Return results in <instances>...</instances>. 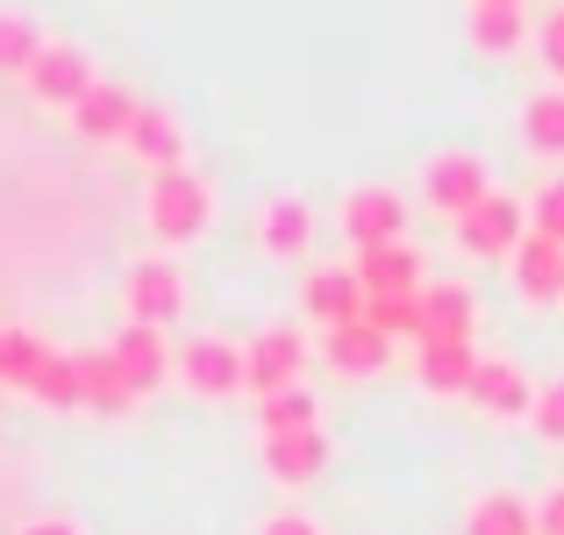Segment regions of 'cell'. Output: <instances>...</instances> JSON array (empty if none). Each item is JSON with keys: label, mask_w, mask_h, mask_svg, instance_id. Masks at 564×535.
Returning a JSON list of instances; mask_svg holds the SVG:
<instances>
[{"label": "cell", "mask_w": 564, "mask_h": 535, "mask_svg": "<svg viewBox=\"0 0 564 535\" xmlns=\"http://www.w3.org/2000/svg\"><path fill=\"white\" fill-rule=\"evenodd\" d=\"M143 229H151L165 250L200 243V236L215 229V186H207L193 165H180V172H151V186H143Z\"/></svg>", "instance_id": "obj_1"}, {"label": "cell", "mask_w": 564, "mask_h": 535, "mask_svg": "<svg viewBox=\"0 0 564 535\" xmlns=\"http://www.w3.org/2000/svg\"><path fill=\"white\" fill-rule=\"evenodd\" d=\"M486 193H494V172H486L479 151H436L422 165V207L443 221H465Z\"/></svg>", "instance_id": "obj_2"}, {"label": "cell", "mask_w": 564, "mask_h": 535, "mask_svg": "<svg viewBox=\"0 0 564 535\" xmlns=\"http://www.w3.org/2000/svg\"><path fill=\"white\" fill-rule=\"evenodd\" d=\"M22 86H29V100H36V108H79V100L86 94H94V86H100V72H94V57H86L79 51V43H43V51H36V65H29L22 72Z\"/></svg>", "instance_id": "obj_3"}, {"label": "cell", "mask_w": 564, "mask_h": 535, "mask_svg": "<svg viewBox=\"0 0 564 535\" xmlns=\"http://www.w3.org/2000/svg\"><path fill=\"white\" fill-rule=\"evenodd\" d=\"M122 307H129V321H143V329H172V321L186 315V272L172 258H143V264H129V279H122Z\"/></svg>", "instance_id": "obj_4"}, {"label": "cell", "mask_w": 564, "mask_h": 535, "mask_svg": "<svg viewBox=\"0 0 564 535\" xmlns=\"http://www.w3.org/2000/svg\"><path fill=\"white\" fill-rule=\"evenodd\" d=\"M180 385L186 393H200V400H229V393H243V343H229V336H186L180 343Z\"/></svg>", "instance_id": "obj_5"}, {"label": "cell", "mask_w": 564, "mask_h": 535, "mask_svg": "<svg viewBox=\"0 0 564 535\" xmlns=\"http://www.w3.org/2000/svg\"><path fill=\"white\" fill-rule=\"evenodd\" d=\"M301 371H307V336L301 329H258L243 343V379H250V393L258 400H272V393H286V385H301Z\"/></svg>", "instance_id": "obj_6"}, {"label": "cell", "mask_w": 564, "mask_h": 535, "mask_svg": "<svg viewBox=\"0 0 564 535\" xmlns=\"http://www.w3.org/2000/svg\"><path fill=\"white\" fill-rule=\"evenodd\" d=\"M451 229H457V243H465L471 258H514L522 236H529V207L514 200V193H486V200L471 207L465 221H451Z\"/></svg>", "instance_id": "obj_7"}, {"label": "cell", "mask_w": 564, "mask_h": 535, "mask_svg": "<svg viewBox=\"0 0 564 535\" xmlns=\"http://www.w3.org/2000/svg\"><path fill=\"white\" fill-rule=\"evenodd\" d=\"M408 215H414V207L400 200L393 186H358V193H344V236H350L358 250L408 243Z\"/></svg>", "instance_id": "obj_8"}, {"label": "cell", "mask_w": 564, "mask_h": 535, "mask_svg": "<svg viewBox=\"0 0 564 535\" xmlns=\"http://www.w3.org/2000/svg\"><path fill=\"white\" fill-rule=\"evenodd\" d=\"M465 400L486 414V422H529V414H536V385H529V371L508 364V357H479Z\"/></svg>", "instance_id": "obj_9"}, {"label": "cell", "mask_w": 564, "mask_h": 535, "mask_svg": "<svg viewBox=\"0 0 564 535\" xmlns=\"http://www.w3.org/2000/svg\"><path fill=\"white\" fill-rule=\"evenodd\" d=\"M258 250L279 258V264L307 258V250H315V207H307L301 193H272L264 215H258Z\"/></svg>", "instance_id": "obj_10"}, {"label": "cell", "mask_w": 564, "mask_h": 535, "mask_svg": "<svg viewBox=\"0 0 564 535\" xmlns=\"http://www.w3.org/2000/svg\"><path fill=\"white\" fill-rule=\"evenodd\" d=\"M471 329H479V293L465 279L422 286V343H471Z\"/></svg>", "instance_id": "obj_11"}, {"label": "cell", "mask_w": 564, "mask_h": 535, "mask_svg": "<svg viewBox=\"0 0 564 535\" xmlns=\"http://www.w3.org/2000/svg\"><path fill=\"white\" fill-rule=\"evenodd\" d=\"M508 272H514V293H522L529 307H564V243L529 229L522 250L508 258Z\"/></svg>", "instance_id": "obj_12"}, {"label": "cell", "mask_w": 564, "mask_h": 535, "mask_svg": "<svg viewBox=\"0 0 564 535\" xmlns=\"http://www.w3.org/2000/svg\"><path fill=\"white\" fill-rule=\"evenodd\" d=\"M358 286H365V301H400V293H422L429 279H422V250L414 243H379V250H358Z\"/></svg>", "instance_id": "obj_13"}, {"label": "cell", "mask_w": 564, "mask_h": 535, "mask_svg": "<svg viewBox=\"0 0 564 535\" xmlns=\"http://www.w3.org/2000/svg\"><path fill=\"white\" fill-rule=\"evenodd\" d=\"M137 114H143V94H129V86H115V79H100L94 94L72 108V129H79L86 143H129V129H137Z\"/></svg>", "instance_id": "obj_14"}, {"label": "cell", "mask_w": 564, "mask_h": 535, "mask_svg": "<svg viewBox=\"0 0 564 535\" xmlns=\"http://www.w3.org/2000/svg\"><path fill=\"white\" fill-rule=\"evenodd\" d=\"M115 364L129 371V385H137V400L143 393H158V385L172 379V364H180V350H172V336L165 329H143V321H129L122 336H115Z\"/></svg>", "instance_id": "obj_15"}, {"label": "cell", "mask_w": 564, "mask_h": 535, "mask_svg": "<svg viewBox=\"0 0 564 535\" xmlns=\"http://www.w3.org/2000/svg\"><path fill=\"white\" fill-rule=\"evenodd\" d=\"M322 471H329V436H322V428H301V436H264V479H272V485L301 493V485H315Z\"/></svg>", "instance_id": "obj_16"}, {"label": "cell", "mask_w": 564, "mask_h": 535, "mask_svg": "<svg viewBox=\"0 0 564 535\" xmlns=\"http://www.w3.org/2000/svg\"><path fill=\"white\" fill-rule=\"evenodd\" d=\"M322 357H329L336 379H379L393 364V336H379L372 321H350V329H322Z\"/></svg>", "instance_id": "obj_17"}, {"label": "cell", "mask_w": 564, "mask_h": 535, "mask_svg": "<svg viewBox=\"0 0 564 535\" xmlns=\"http://www.w3.org/2000/svg\"><path fill=\"white\" fill-rule=\"evenodd\" d=\"M307 315L322 321V329H350V321H365V286L350 264H322V272H307Z\"/></svg>", "instance_id": "obj_18"}, {"label": "cell", "mask_w": 564, "mask_h": 535, "mask_svg": "<svg viewBox=\"0 0 564 535\" xmlns=\"http://www.w3.org/2000/svg\"><path fill=\"white\" fill-rule=\"evenodd\" d=\"M471 371H479V350H471V343H422V350H414V385L436 393V400H465Z\"/></svg>", "instance_id": "obj_19"}, {"label": "cell", "mask_w": 564, "mask_h": 535, "mask_svg": "<svg viewBox=\"0 0 564 535\" xmlns=\"http://www.w3.org/2000/svg\"><path fill=\"white\" fill-rule=\"evenodd\" d=\"M122 151H137L151 172H180L186 165V129H180V114L158 108V100H143V114H137V129H129Z\"/></svg>", "instance_id": "obj_20"}, {"label": "cell", "mask_w": 564, "mask_h": 535, "mask_svg": "<svg viewBox=\"0 0 564 535\" xmlns=\"http://www.w3.org/2000/svg\"><path fill=\"white\" fill-rule=\"evenodd\" d=\"M465 36L479 57H514L529 43V14L508 8V0H471L465 8Z\"/></svg>", "instance_id": "obj_21"}, {"label": "cell", "mask_w": 564, "mask_h": 535, "mask_svg": "<svg viewBox=\"0 0 564 535\" xmlns=\"http://www.w3.org/2000/svg\"><path fill=\"white\" fill-rule=\"evenodd\" d=\"M79 379H86V407L108 414V422L137 407V385H129V371L115 364V350H79Z\"/></svg>", "instance_id": "obj_22"}, {"label": "cell", "mask_w": 564, "mask_h": 535, "mask_svg": "<svg viewBox=\"0 0 564 535\" xmlns=\"http://www.w3.org/2000/svg\"><path fill=\"white\" fill-rule=\"evenodd\" d=\"M465 535H536V507L522 493H508V485H494V493H479L465 507Z\"/></svg>", "instance_id": "obj_23"}, {"label": "cell", "mask_w": 564, "mask_h": 535, "mask_svg": "<svg viewBox=\"0 0 564 535\" xmlns=\"http://www.w3.org/2000/svg\"><path fill=\"white\" fill-rule=\"evenodd\" d=\"M29 400L36 407H57V414H72V407H86V379H79V350H51L43 357V371L29 379Z\"/></svg>", "instance_id": "obj_24"}, {"label": "cell", "mask_w": 564, "mask_h": 535, "mask_svg": "<svg viewBox=\"0 0 564 535\" xmlns=\"http://www.w3.org/2000/svg\"><path fill=\"white\" fill-rule=\"evenodd\" d=\"M301 428H322V400L307 385H286V393L258 400V436H301Z\"/></svg>", "instance_id": "obj_25"}, {"label": "cell", "mask_w": 564, "mask_h": 535, "mask_svg": "<svg viewBox=\"0 0 564 535\" xmlns=\"http://www.w3.org/2000/svg\"><path fill=\"white\" fill-rule=\"evenodd\" d=\"M522 137L536 157H564V86H543L522 108Z\"/></svg>", "instance_id": "obj_26"}, {"label": "cell", "mask_w": 564, "mask_h": 535, "mask_svg": "<svg viewBox=\"0 0 564 535\" xmlns=\"http://www.w3.org/2000/svg\"><path fill=\"white\" fill-rule=\"evenodd\" d=\"M43 29H36V14H22V8H0V72L8 79H22L29 65H36V51H43Z\"/></svg>", "instance_id": "obj_27"}, {"label": "cell", "mask_w": 564, "mask_h": 535, "mask_svg": "<svg viewBox=\"0 0 564 535\" xmlns=\"http://www.w3.org/2000/svg\"><path fill=\"white\" fill-rule=\"evenodd\" d=\"M43 357H51V343H43L36 329H0V385H22L43 371Z\"/></svg>", "instance_id": "obj_28"}, {"label": "cell", "mask_w": 564, "mask_h": 535, "mask_svg": "<svg viewBox=\"0 0 564 535\" xmlns=\"http://www.w3.org/2000/svg\"><path fill=\"white\" fill-rule=\"evenodd\" d=\"M365 321L379 336H414L422 343V293H400V301H365Z\"/></svg>", "instance_id": "obj_29"}, {"label": "cell", "mask_w": 564, "mask_h": 535, "mask_svg": "<svg viewBox=\"0 0 564 535\" xmlns=\"http://www.w3.org/2000/svg\"><path fill=\"white\" fill-rule=\"evenodd\" d=\"M529 229L551 236V243H564V178H551V186L529 200Z\"/></svg>", "instance_id": "obj_30"}, {"label": "cell", "mask_w": 564, "mask_h": 535, "mask_svg": "<svg viewBox=\"0 0 564 535\" xmlns=\"http://www.w3.org/2000/svg\"><path fill=\"white\" fill-rule=\"evenodd\" d=\"M529 428H536L543 443H564V379L536 385V414H529Z\"/></svg>", "instance_id": "obj_31"}, {"label": "cell", "mask_w": 564, "mask_h": 535, "mask_svg": "<svg viewBox=\"0 0 564 535\" xmlns=\"http://www.w3.org/2000/svg\"><path fill=\"white\" fill-rule=\"evenodd\" d=\"M536 57H543V72H551V86H564V8L543 14V29H536Z\"/></svg>", "instance_id": "obj_32"}, {"label": "cell", "mask_w": 564, "mask_h": 535, "mask_svg": "<svg viewBox=\"0 0 564 535\" xmlns=\"http://www.w3.org/2000/svg\"><path fill=\"white\" fill-rule=\"evenodd\" d=\"M536 535H564V485H551L536 500Z\"/></svg>", "instance_id": "obj_33"}, {"label": "cell", "mask_w": 564, "mask_h": 535, "mask_svg": "<svg viewBox=\"0 0 564 535\" xmlns=\"http://www.w3.org/2000/svg\"><path fill=\"white\" fill-rule=\"evenodd\" d=\"M258 535H322L315 522H307V514H293V507H279V514H264V528Z\"/></svg>", "instance_id": "obj_34"}, {"label": "cell", "mask_w": 564, "mask_h": 535, "mask_svg": "<svg viewBox=\"0 0 564 535\" xmlns=\"http://www.w3.org/2000/svg\"><path fill=\"white\" fill-rule=\"evenodd\" d=\"M14 535H86V528L72 522V514H29V522L14 528Z\"/></svg>", "instance_id": "obj_35"}, {"label": "cell", "mask_w": 564, "mask_h": 535, "mask_svg": "<svg viewBox=\"0 0 564 535\" xmlns=\"http://www.w3.org/2000/svg\"><path fill=\"white\" fill-rule=\"evenodd\" d=\"M508 8H522V0H508Z\"/></svg>", "instance_id": "obj_36"}]
</instances>
